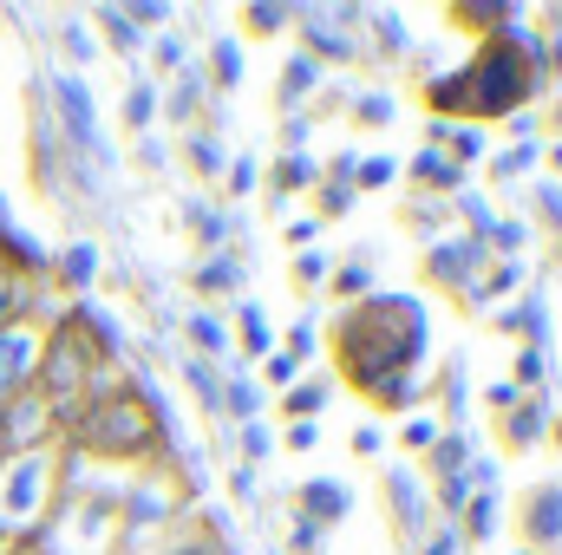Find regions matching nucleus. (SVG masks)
Wrapping results in <instances>:
<instances>
[{"label": "nucleus", "instance_id": "obj_14", "mask_svg": "<svg viewBox=\"0 0 562 555\" xmlns=\"http://www.w3.org/2000/svg\"><path fill=\"white\" fill-rule=\"evenodd\" d=\"M431 555H451V536H438V543H431Z\"/></svg>", "mask_w": 562, "mask_h": 555}, {"label": "nucleus", "instance_id": "obj_1", "mask_svg": "<svg viewBox=\"0 0 562 555\" xmlns=\"http://www.w3.org/2000/svg\"><path fill=\"white\" fill-rule=\"evenodd\" d=\"M46 477H53V464L40 451H26L20 464H7L0 471V517L7 523H33L40 503H46Z\"/></svg>", "mask_w": 562, "mask_h": 555}, {"label": "nucleus", "instance_id": "obj_2", "mask_svg": "<svg viewBox=\"0 0 562 555\" xmlns=\"http://www.w3.org/2000/svg\"><path fill=\"white\" fill-rule=\"evenodd\" d=\"M59 112H66V132L79 150H92V157H105V144H99V118H92V92H86V79H59Z\"/></svg>", "mask_w": 562, "mask_h": 555}, {"label": "nucleus", "instance_id": "obj_8", "mask_svg": "<svg viewBox=\"0 0 562 555\" xmlns=\"http://www.w3.org/2000/svg\"><path fill=\"white\" fill-rule=\"evenodd\" d=\"M190 333H196V340H203L210 353H229V333H223V327H216L210 314H196V320H190Z\"/></svg>", "mask_w": 562, "mask_h": 555}, {"label": "nucleus", "instance_id": "obj_6", "mask_svg": "<svg viewBox=\"0 0 562 555\" xmlns=\"http://www.w3.org/2000/svg\"><path fill=\"white\" fill-rule=\"evenodd\" d=\"M530 530H537V536H562V490L537 497V510H530Z\"/></svg>", "mask_w": 562, "mask_h": 555}, {"label": "nucleus", "instance_id": "obj_15", "mask_svg": "<svg viewBox=\"0 0 562 555\" xmlns=\"http://www.w3.org/2000/svg\"><path fill=\"white\" fill-rule=\"evenodd\" d=\"M7 301H13V294H7V287H0V314H7Z\"/></svg>", "mask_w": 562, "mask_h": 555}, {"label": "nucleus", "instance_id": "obj_10", "mask_svg": "<svg viewBox=\"0 0 562 555\" xmlns=\"http://www.w3.org/2000/svg\"><path fill=\"white\" fill-rule=\"evenodd\" d=\"M66 275H72V281H92V249H86V242L66 256Z\"/></svg>", "mask_w": 562, "mask_h": 555}, {"label": "nucleus", "instance_id": "obj_5", "mask_svg": "<svg viewBox=\"0 0 562 555\" xmlns=\"http://www.w3.org/2000/svg\"><path fill=\"white\" fill-rule=\"evenodd\" d=\"M393 497H400V523H406V530H419V523H425V490H419V477H413V471H393Z\"/></svg>", "mask_w": 562, "mask_h": 555}, {"label": "nucleus", "instance_id": "obj_13", "mask_svg": "<svg viewBox=\"0 0 562 555\" xmlns=\"http://www.w3.org/2000/svg\"><path fill=\"white\" fill-rule=\"evenodd\" d=\"M294 366H301V360H294V353H281V360H269V380H294Z\"/></svg>", "mask_w": 562, "mask_h": 555}, {"label": "nucleus", "instance_id": "obj_7", "mask_svg": "<svg viewBox=\"0 0 562 555\" xmlns=\"http://www.w3.org/2000/svg\"><path fill=\"white\" fill-rule=\"evenodd\" d=\"M307 503H314L321 517H340V510H347V490H340V484H307Z\"/></svg>", "mask_w": 562, "mask_h": 555}, {"label": "nucleus", "instance_id": "obj_4", "mask_svg": "<svg viewBox=\"0 0 562 555\" xmlns=\"http://www.w3.org/2000/svg\"><path fill=\"white\" fill-rule=\"evenodd\" d=\"M33 360H40V340L33 333H0V393L20 386L33 373Z\"/></svg>", "mask_w": 562, "mask_h": 555}, {"label": "nucleus", "instance_id": "obj_11", "mask_svg": "<svg viewBox=\"0 0 562 555\" xmlns=\"http://www.w3.org/2000/svg\"><path fill=\"white\" fill-rule=\"evenodd\" d=\"M307 86H314V66H307V59H301V66H294V72H288V99H301V92H307Z\"/></svg>", "mask_w": 562, "mask_h": 555}, {"label": "nucleus", "instance_id": "obj_3", "mask_svg": "<svg viewBox=\"0 0 562 555\" xmlns=\"http://www.w3.org/2000/svg\"><path fill=\"white\" fill-rule=\"evenodd\" d=\"M517 79H524V66H517L510 53H497V66L484 59V66H477V105H484V112H510Z\"/></svg>", "mask_w": 562, "mask_h": 555}, {"label": "nucleus", "instance_id": "obj_12", "mask_svg": "<svg viewBox=\"0 0 562 555\" xmlns=\"http://www.w3.org/2000/svg\"><path fill=\"white\" fill-rule=\"evenodd\" d=\"M216 66H223V79H236V72H243V59H236V46H229V39L216 46Z\"/></svg>", "mask_w": 562, "mask_h": 555}, {"label": "nucleus", "instance_id": "obj_9", "mask_svg": "<svg viewBox=\"0 0 562 555\" xmlns=\"http://www.w3.org/2000/svg\"><path fill=\"white\" fill-rule=\"evenodd\" d=\"M419 177H438V183H458V170H451V163H445L438 150H425V157H419Z\"/></svg>", "mask_w": 562, "mask_h": 555}]
</instances>
